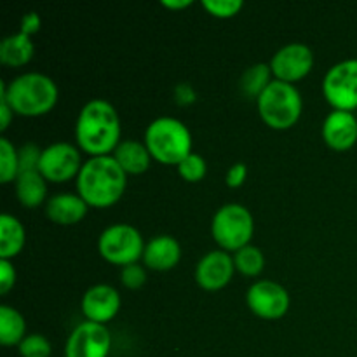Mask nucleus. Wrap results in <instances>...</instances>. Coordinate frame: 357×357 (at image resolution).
<instances>
[{"mask_svg": "<svg viewBox=\"0 0 357 357\" xmlns=\"http://www.w3.org/2000/svg\"><path fill=\"white\" fill-rule=\"evenodd\" d=\"M0 98H6L14 114L21 117H40L58 103V86L42 73H23L9 84L0 82Z\"/></svg>", "mask_w": 357, "mask_h": 357, "instance_id": "nucleus-3", "label": "nucleus"}, {"mask_svg": "<svg viewBox=\"0 0 357 357\" xmlns=\"http://www.w3.org/2000/svg\"><path fill=\"white\" fill-rule=\"evenodd\" d=\"M176 167L180 176L183 178L185 181H188V183H197V181H201L202 178L206 176V171H208L206 160L202 159L199 153L194 152H192L187 159L181 160Z\"/></svg>", "mask_w": 357, "mask_h": 357, "instance_id": "nucleus-26", "label": "nucleus"}, {"mask_svg": "<svg viewBox=\"0 0 357 357\" xmlns=\"http://www.w3.org/2000/svg\"><path fill=\"white\" fill-rule=\"evenodd\" d=\"M17 155H20V174L28 173V171H38L42 150L37 145L33 143L23 145L21 150H17Z\"/></svg>", "mask_w": 357, "mask_h": 357, "instance_id": "nucleus-29", "label": "nucleus"}, {"mask_svg": "<svg viewBox=\"0 0 357 357\" xmlns=\"http://www.w3.org/2000/svg\"><path fill=\"white\" fill-rule=\"evenodd\" d=\"M20 354L23 357H49L51 356V344L44 335H26L20 344Z\"/></svg>", "mask_w": 357, "mask_h": 357, "instance_id": "nucleus-27", "label": "nucleus"}, {"mask_svg": "<svg viewBox=\"0 0 357 357\" xmlns=\"http://www.w3.org/2000/svg\"><path fill=\"white\" fill-rule=\"evenodd\" d=\"M13 115H14L13 108L9 107L6 98H0V131H6V129L9 128Z\"/></svg>", "mask_w": 357, "mask_h": 357, "instance_id": "nucleus-35", "label": "nucleus"}, {"mask_svg": "<svg viewBox=\"0 0 357 357\" xmlns=\"http://www.w3.org/2000/svg\"><path fill=\"white\" fill-rule=\"evenodd\" d=\"M246 303L253 314L267 321L281 319L289 309V295L274 281H258L248 289Z\"/></svg>", "mask_w": 357, "mask_h": 357, "instance_id": "nucleus-11", "label": "nucleus"}, {"mask_svg": "<svg viewBox=\"0 0 357 357\" xmlns=\"http://www.w3.org/2000/svg\"><path fill=\"white\" fill-rule=\"evenodd\" d=\"M112 155L117 160L119 166L126 171V174L145 173L150 167V160H152V155H150L145 143H139L136 139L121 142Z\"/></svg>", "mask_w": 357, "mask_h": 357, "instance_id": "nucleus-18", "label": "nucleus"}, {"mask_svg": "<svg viewBox=\"0 0 357 357\" xmlns=\"http://www.w3.org/2000/svg\"><path fill=\"white\" fill-rule=\"evenodd\" d=\"M26 241L24 227L13 215L0 216V260H10L21 253Z\"/></svg>", "mask_w": 357, "mask_h": 357, "instance_id": "nucleus-19", "label": "nucleus"}, {"mask_svg": "<svg viewBox=\"0 0 357 357\" xmlns=\"http://www.w3.org/2000/svg\"><path fill=\"white\" fill-rule=\"evenodd\" d=\"M246 176H248L246 164L243 162L234 164V166L229 169V173H227V185H229L230 188L241 187V185L246 181Z\"/></svg>", "mask_w": 357, "mask_h": 357, "instance_id": "nucleus-32", "label": "nucleus"}, {"mask_svg": "<svg viewBox=\"0 0 357 357\" xmlns=\"http://www.w3.org/2000/svg\"><path fill=\"white\" fill-rule=\"evenodd\" d=\"M174 98H176L178 105H190L197 100V94L190 84H178L174 89Z\"/></svg>", "mask_w": 357, "mask_h": 357, "instance_id": "nucleus-33", "label": "nucleus"}, {"mask_svg": "<svg viewBox=\"0 0 357 357\" xmlns=\"http://www.w3.org/2000/svg\"><path fill=\"white\" fill-rule=\"evenodd\" d=\"M181 260V246L173 236H157L145 246L143 264L152 271H171Z\"/></svg>", "mask_w": 357, "mask_h": 357, "instance_id": "nucleus-16", "label": "nucleus"}, {"mask_svg": "<svg viewBox=\"0 0 357 357\" xmlns=\"http://www.w3.org/2000/svg\"><path fill=\"white\" fill-rule=\"evenodd\" d=\"M323 93L335 110L357 108V59H345L328 70Z\"/></svg>", "mask_w": 357, "mask_h": 357, "instance_id": "nucleus-8", "label": "nucleus"}, {"mask_svg": "<svg viewBox=\"0 0 357 357\" xmlns=\"http://www.w3.org/2000/svg\"><path fill=\"white\" fill-rule=\"evenodd\" d=\"M80 169H82L80 152L70 143H52L47 149L42 150L38 173L45 178V181L65 183V181L79 176Z\"/></svg>", "mask_w": 357, "mask_h": 357, "instance_id": "nucleus-9", "label": "nucleus"}, {"mask_svg": "<svg viewBox=\"0 0 357 357\" xmlns=\"http://www.w3.org/2000/svg\"><path fill=\"white\" fill-rule=\"evenodd\" d=\"M271 65L257 63V65L250 66V68L243 73V77H241V91H243L244 96L251 98V100H258L260 94L271 86Z\"/></svg>", "mask_w": 357, "mask_h": 357, "instance_id": "nucleus-23", "label": "nucleus"}, {"mask_svg": "<svg viewBox=\"0 0 357 357\" xmlns=\"http://www.w3.org/2000/svg\"><path fill=\"white\" fill-rule=\"evenodd\" d=\"M75 139L91 157L110 155L121 143V121L112 103L91 100L84 105L75 124Z\"/></svg>", "mask_w": 357, "mask_h": 357, "instance_id": "nucleus-1", "label": "nucleus"}, {"mask_svg": "<svg viewBox=\"0 0 357 357\" xmlns=\"http://www.w3.org/2000/svg\"><path fill=\"white\" fill-rule=\"evenodd\" d=\"M243 0H202V7L215 17H234L241 13Z\"/></svg>", "mask_w": 357, "mask_h": 357, "instance_id": "nucleus-28", "label": "nucleus"}, {"mask_svg": "<svg viewBox=\"0 0 357 357\" xmlns=\"http://www.w3.org/2000/svg\"><path fill=\"white\" fill-rule=\"evenodd\" d=\"M98 251L112 265L138 264L145 253V244L138 229L128 223H117L103 230L98 239Z\"/></svg>", "mask_w": 357, "mask_h": 357, "instance_id": "nucleus-7", "label": "nucleus"}, {"mask_svg": "<svg viewBox=\"0 0 357 357\" xmlns=\"http://www.w3.org/2000/svg\"><path fill=\"white\" fill-rule=\"evenodd\" d=\"M234 271V258L227 251H211L195 267V281L206 291H218L229 284Z\"/></svg>", "mask_w": 357, "mask_h": 357, "instance_id": "nucleus-13", "label": "nucleus"}, {"mask_svg": "<svg viewBox=\"0 0 357 357\" xmlns=\"http://www.w3.org/2000/svg\"><path fill=\"white\" fill-rule=\"evenodd\" d=\"M87 208L89 206L79 194H58L47 201L45 215L58 225H75L86 218Z\"/></svg>", "mask_w": 357, "mask_h": 357, "instance_id": "nucleus-17", "label": "nucleus"}, {"mask_svg": "<svg viewBox=\"0 0 357 357\" xmlns=\"http://www.w3.org/2000/svg\"><path fill=\"white\" fill-rule=\"evenodd\" d=\"M323 138L337 152L352 149L357 142V119L352 112L333 110L323 124Z\"/></svg>", "mask_w": 357, "mask_h": 357, "instance_id": "nucleus-15", "label": "nucleus"}, {"mask_svg": "<svg viewBox=\"0 0 357 357\" xmlns=\"http://www.w3.org/2000/svg\"><path fill=\"white\" fill-rule=\"evenodd\" d=\"M234 265L241 274L248 275V278H255L260 274L265 267V257L261 253L260 248L248 244V246L241 248L234 255Z\"/></svg>", "mask_w": 357, "mask_h": 357, "instance_id": "nucleus-24", "label": "nucleus"}, {"mask_svg": "<svg viewBox=\"0 0 357 357\" xmlns=\"http://www.w3.org/2000/svg\"><path fill=\"white\" fill-rule=\"evenodd\" d=\"M312 66V51L305 44H300V42H293V44L281 47L272 56L271 61L272 75L275 77V80L288 84H293L296 80L303 79L305 75H309Z\"/></svg>", "mask_w": 357, "mask_h": 357, "instance_id": "nucleus-12", "label": "nucleus"}, {"mask_svg": "<svg viewBox=\"0 0 357 357\" xmlns=\"http://www.w3.org/2000/svg\"><path fill=\"white\" fill-rule=\"evenodd\" d=\"M16 284V268L9 260H0V295H7Z\"/></svg>", "mask_w": 357, "mask_h": 357, "instance_id": "nucleus-31", "label": "nucleus"}, {"mask_svg": "<svg viewBox=\"0 0 357 357\" xmlns=\"http://www.w3.org/2000/svg\"><path fill=\"white\" fill-rule=\"evenodd\" d=\"M121 281L126 288L139 289L146 281L145 268H143L139 264H132V265H128V267H122Z\"/></svg>", "mask_w": 357, "mask_h": 357, "instance_id": "nucleus-30", "label": "nucleus"}, {"mask_svg": "<svg viewBox=\"0 0 357 357\" xmlns=\"http://www.w3.org/2000/svg\"><path fill=\"white\" fill-rule=\"evenodd\" d=\"M17 176H20L17 150L6 136H2L0 138V180L2 183H10V181H16Z\"/></svg>", "mask_w": 357, "mask_h": 357, "instance_id": "nucleus-25", "label": "nucleus"}, {"mask_svg": "<svg viewBox=\"0 0 357 357\" xmlns=\"http://www.w3.org/2000/svg\"><path fill=\"white\" fill-rule=\"evenodd\" d=\"M40 16H38L37 13H26L23 16V20H21V31L26 35H33L37 33L38 28H40Z\"/></svg>", "mask_w": 357, "mask_h": 357, "instance_id": "nucleus-34", "label": "nucleus"}, {"mask_svg": "<svg viewBox=\"0 0 357 357\" xmlns=\"http://www.w3.org/2000/svg\"><path fill=\"white\" fill-rule=\"evenodd\" d=\"M162 6L166 9H185L192 6V0H162Z\"/></svg>", "mask_w": 357, "mask_h": 357, "instance_id": "nucleus-36", "label": "nucleus"}, {"mask_svg": "<svg viewBox=\"0 0 357 357\" xmlns=\"http://www.w3.org/2000/svg\"><path fill=\"white\" fill-rule=\"evenodd\" d=\"M112 335L105 324L84 321L72 331L65 345V357H108Z\"/></svg>", "mask_w": 357, "mask_h": 357, "instance_id": "nucleus-10", "label": "nucleus"}, {"mask_svg": "<svg viewBox=\"0 0 357 357\" xmlns=\"http://www.w3.org/2000/svg\"><path fill=\"white\" fill-rule=\"evenodd\" d=\"M253 232V215L243 204H225L213 216L211 234L223 251H239L248 246Z\"/></svg>", "mask_w": 357, "mask_h": 357, "instance_id": "nucleus-6", "label": "nucleus"}, {"mask_svg": "<svg viewBox=\"0 0 357 357\" xmlns=\"http://www.w3.org/2000/svg\"><path fill=\"white\" fill-rule=\"evenodd\" d=\"M26 337V323L16 309L9 305L0 307V342L6 347L20 345Z\"/></svg>", "mask_w": 357, "mask_h": 357, "instance_id": "nucleus-22", "label": "nucleus"}, {"mask_svg": "<svg viewBox=\"0 0 357 357\" xmlns=\"http://www.w3.org/2000/svg\"><path fill=\"white\" fill-rule=\"evenodd\" d=\"M47 194L45 178L38 171L21 173L16 178V195L24 208H37L44 202Z\"/></svg>", "mask_w": 357, "mask_h": 357, "instance_id": "nucleus-21", "label": "nucleus"}, {"mask_svg": "<svg viewBox=\"0 0 357 357\" xmlns=\"http://www.w3.org/2000/svg\"><path fill=\"white\" fill-rule=\"evenodd\" d=\"M128 187V174L114 155L91 157L77 176V194L93 208H110L121 201Z\"/></svg>", "mask_w": 357, "mask_h": 357, "instance_id": "nucleus-2", "label": "nucleus"}, {"mask_svg": "<svg viewBox=\"0 0 357 357\" xmlns=\"http://www.w3.org/2000/svg\"><path fill=\"white\" fill-rule=\"evenodd\" d=\"M145 145L152 159L178 166L192 153V136L187 126L174 117H159L145 131Z\"/></svg>", "mask_w": 357, "mask_h": 357, "instance_id": "nucleus-4", "label": "nucleus"}, {"mask_svg": "<svg viewBox=\"0 0 357 357\" xmlns=\"http://www.w3.org/2000/svg\"><path fill=\"white\" fill-rule=\"evenodd\" d=\"M261 121L272 129L293 128L302 115V96L293 84L272 80L257 100Z\"/></svg>", "mask_w": 357, "mask_h": 357, "instance_id": "nucleus-5", "label": "nucleus"}, {"mask_svg": "<svg viewBox=\"0 0 357 357\" xmlns=\"http://www.w3.org/2000/svg\"><path fill=\"white\" fill-rule=\"evenodd\" d=\"M121 309V295L108 284H96L82 296V314L87 321L107 324L117 316Z\"/></svg>", "mask_w": 357, "mask_h": 357, "instance_id": "nucleus-14", "label": "nucleus"}, {"mask_svg": "<svg viewBox=\"0 0 357 357\" xmlns=\"http://www.w3.org/2000/svg\"><path fill=\"white\" fill-rule=\"evenodd\" d=\"M33 42H31L30 35L14 33L3 38L0 42V63L7 66H23L33 58Z\"/></svg>", "mask_w": 357, "mask_h": 357, "instance_id": "nucleus-20", "label": "nucleus"}]
</instances>
